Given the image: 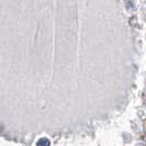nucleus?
<instances>
[{
	"instance_id": "nucleus-1",
	"label": "nucleus",
	"mask_w": 146,
	"mask_h": 146,
	"mask_svg": "<svg viewBox=\"0 0 146 146\" xmlns=\"http://www.w3.org/2000/svg\"><path fill=\"white\" fill-rule=\"evenodd\" d=\"M50 145H51V142H50V139H46V137L40 139L36 143V146H50Z\"/></svg>"
}]
</instances>
